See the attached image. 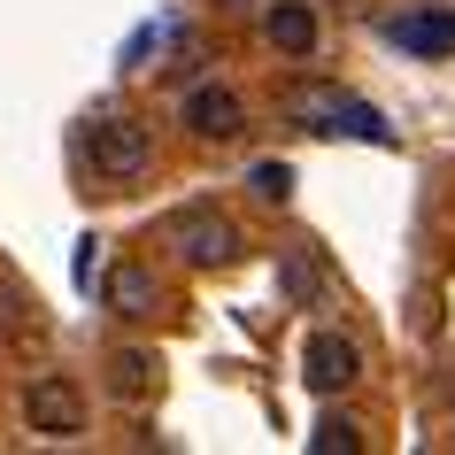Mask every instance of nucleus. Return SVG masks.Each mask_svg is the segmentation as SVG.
Masks as SVG:
<instances>
[{
  "instance_id": "nucleus-1",
  "label": "nucleus",
  "mask_w": 455,
  "mask_h": 455,
  "mask_svg": "<svg viewBox=\"0 0 455 455\" xmlns=\"http://www.w3.org/2000/svg\"><path fill=\"white\" fill-rule=\"evenodd\" d=\"M85 163H93L100 186H132L155 170V140H147V124L132 116H93L85 124Z\"/></svg>"
},
{
  "instance_id": "nucleus-2",
  "label": "nucleus",
  "mask_w": 455,
  "mask_h": 455,
  "mask_svg": "<svg viewBox=\"0 0 455 455\" xmlns=\"http://www.w3.org/2000/svg\"><path fill=\"white\" fill-rule=\"evenodd\" d=\"M170 247L193 270H224V263H240V224L216 209V201H186V209L170 216Z\"/></svg>"
},
{
  "instance_id": "nucleus-3",
  "label": "nucleus",
  "mask_w": 455,
  "mask_h": 455,
  "mask_svg": "<svg viewBox=\"0 0 455 455\" xmlns=\"http://www.w3.org/2000/svg\"><path fill=\"white\" fill-rule=\"evenodd\" d=\"M355 379H363V347H355V332L316 324V332L301 339V386H309L316 402H339Z\"/></svg>"
},
{
  "instance_id": "nucleus-4",
  "label": "nucleus",
  "mask_w": 455,
  "mask_h": 455,
  "mask_svg": "<svg viewBox=\"0 0 455 455\" xmlns=\"http://www.w3.org/2000/svg\"><path fill=\"white\" fill-rule=\"evenodd\" d=\"M24 425L39 440H85V394H77L62 371H39L24 386Z\"/></svg>"
},
{
  "instance_id": "nucleus-5",
  "label": "nucleus",
  "mask_w": 455,
  "mask_h": 455,
  "mask_svg": "<svg viewBox=\"0 0 455 455\" xmlns=\"http://www.w3.org/2000/svg\"><path fill=\"white\" fill-rule=\"evenodd\" d=\"M178 116H186L193 140H232V132L247 124V108H240V93H232V85L201 77V85H186V93H178Z\"/></svg>"
},
{
  "instance_id": "nucleus-6",
  "label": "nucleus",
  "mask_w": 455,
  "mask_h": 455,
  "mask_svg": "<svg viewBox=\"0 0 455 455\" xmlns=\"http://www.w3.org/2000/svg\"><path fill=\"white\" fill-rule=\"evenodd\" d=\"M263 39H270V54L309 62V54L324 47V16H316V0H270V8H263Z\"/></svg>"
},
{
  "instance_id": "nucleus-7",
  "label": "nucleus",
  "mask_w": 455,
  "mask_h": 455,
  "mask_svg": "<svg viewBox=\"0 0 455 455\" xmlns=\"http://www.w3.org/2000/svg\"><path fill=\"white\" fill-rule=\"evenodd\" d=\"M100 301H108L116 316H155V309H163V286H155V270L116 263V270H108V286H100Z\"/></svg>"
},
{
  "instance_id": "nucleus-8",
  "label": "nucleus",
  "mask_w": 455,
  "mask_h": 455,
  "mask_svg": "<svg viewBox=\"0 0 455 455\" xmlns=\"http://www.w3.org/2000/svg\"><path fill=\"white\" fill-rule=\"evenodd\" d=\"M394 39H402L409 54H455V16L448 8H417V16L394 24Z\"/></svg>"
},
{
  "instance_id": "nucleus-9",
  "label": "nucleus",
  "mask_w": 455,
  "mask_h": 455,
  "mask_svg": "<svg viewBox=\"0 0 455 455\" xmlns=\"http://www.w3.org/2000/svg\"><path fill=\"white\" fill-rule=\"evenodd\" d=\"M108 386H116V402H155V355H147V347H124L116 363H108Z\"/></svg>"
},
{
  "instance_id": "nucleus-10",
  "label": "nucleus",
  "mask_w": 455,
  "mask_h": 455,
  "mask_svg": "<svg viewBox=\"0 0 455 455\" xmlns=\"http://www.w3.org/2000/svg\"><path fill=\"white\" fill-rule=\"evenodd\" d=\"M309 448H316V455H363V432L347 425V417H324V425L309 432Z\"/></svg>"
},
{
  "instance_id": "nucleus-11",
  "label": "nucleus",
  "mask_w": 455,
  "mask_h": 455,
  "mask_svg": "<svg viewBox=\"0 0 455 455\" xmlns=\"http://www.w3.org/2000/svg\"><path fill=\"white\" fill-rule=\"evenodd\" d=\"M247 186H255V201L278 209V201H293V170L286 163H255V170H247Z\"/></svg>"
},
{
  "instance_id": "nucleus-12",
  "label": "nucleus",
  "mask_w": 455,
  "mask_h": 455,
  "mask_svg": "<svg viewBox=\"0 0 455 455\" xmlns=\"http://www.w3.org/2000/svg\"><path fill=\"white\" fill-rule=\"evenodd\" d=\"M232 8H240V0H232Z\"/></svg>"
}]
</instances>
